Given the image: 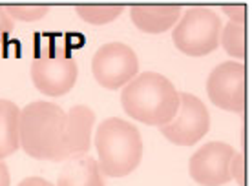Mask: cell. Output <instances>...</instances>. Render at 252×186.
<instances>
[{
	"label": "cell",
	"mask_w": 252,
	"mask_h": 186,
	"mask_svg": "<svg viewBox=\"0 0 252 186\" xmlns=\"http://www.w3.org/2000/svg\"><path fill=\"white\" fill-rule=\"evenodd\" d=\"M30 73L33 86L40 93L48 97H63L75 86L79 69L68 50L51 46L33 59Z\"/></svg>",
	"instance_id": "5"
},
{
	"label": "cell",
	"mask_w": 252,
	"mask_h": 186,
	"mask_svg": "<svg viewBox=\"0 0 252 186\" xmlns=\"http://www.w3.org/2000/svg\"><path fill=\"white\" fill-rule=\"evenodd\" d=\"M20 108L7 99H0V161L20 148Z\"/></svg>",
	"instance_id": "14"
},
{
	"label": "cell",
	"mask_w": 252,
	"mask_h": 186,
	"mask_svg": "<svg viewBox=\"0 0 252 186\" xmlns=\"http://www.w3.org/2000/svg\"><path fill=\"white\" fill-rule=\"evenodd\" d=\"M220 15L208 7H189L177 20L172 40L177 50L189 57H205L218 50L221 35Z\"/></svg>",
	"instance_id": "4"
},
{
	"label": "cell",
	"mask_w": 252,
	"mask_h": 186,
	"mask_svg": "<svg viewBox=\"0 0 252 186\" xmlns=\"http://www.w3.org/2000/svg\"><path fill=\"white\" fill-rule=\"evenodd\" d=\"M234 148L227 143H207L197 150L189 162L190 177L201 186H223L230 177Z\"/></svg>",
	"instance_id": "9"
},
{
	"label": "cell",
	"mask_w": 252,
	"mask_h": 186,
	"mask_svg": "<svg viewBox=\"0 0 252 186\" xmlns=\"http://www.w3.org/2000/svg\"><path fill=\"white\" fill-rule=\"evenodd\" d=\"M130 19L143 33H164L181 19V6H132Z\"/></svg>",
	"instance_id": "11"
},
{
	"label": "cell",
	"mask_w": 252,
	"mask_h": 186,
	"mask_svg": "<svg viewBox=\"0 0 252 186\" xmlns=\"http://www.w3.org/2000/svg\"><path fill=\"white\" fill-rule=\"evenodd\" d=\"M228 15L227 26L221 28L220 44L234 59H245V6H223Z\"/></svg>",
	"instance_id": "13"
},
{
	"label": "cell",
	"mask_w": 252,
	"mask_h": 186,
	"mask_svg": "<svg viewBox=\"0 0 252 186\" xmlns=\"http://www.w3.org/2000/svg\"><path fill=\"white\" fill-rule=\"evenodd\" d=\"M4 9L13 20H22V22H35L44 19L50 11L48 6H4Z\"/></svg>",
	"instance_id": "16"
},
{
	"label": "cell",
	"mask_w": 252,
	"mask_h": 186,
	"mask_svg": "<svg viewBox=\"0 0 252 186\" xmlns=\"http://www.w3.org/2000/svg\"><path fill=\"white\" fill-rule=\"evenodd\" d=\"M95 113L88 106H73L66 113V126H64V139L66 148L71 155H84L92 146V130H94Z\"/></svg>",
	"instance_id": "10"
},
{
	"label": "cell",
	"mask_w": 252,
	"mask_h": 186,
	"mask_svg": "<svg viewBox=\"0 0 252 186\" xmlns=\"http://www.w3.org/2000/svg\"><path fill=\"white\" fill-rule=\"evenodd\" d=\"M13 26H15L13 19L6 13L4 6H0V42H4V40H7V37H9V33L13 31Z\"/></svg>",
	"instance_id": "17"
},
{
	"label": "cell",
	"mask_w": 252,
	"mask_h": 186,
	"mask_svg": "<svg viewBox=\"0 0 252 186\" xmlns=\"http://www.w3.org/2000/svg\"><path fill=\"white\" fill-rule=\"evenodd\" d=\"M207 93L220 110L241 113L245 108V66L234 61L220 64L208 75Z\"/></svg>",
	"instance_id": "8"
},
{
	"label": "cell",
	"mask_w": 252,
	"mask_h": 186,
	"mask_svg": "<svg viewBox=\"0 0 252 186\" xmlns=\"http://www.w3.org/2000/svg\"><path fill=\"white\" fill-rule=\"evenodd\" d=\"M75 11L84 22L102 26L110 24L112 20L121 17V13L125 11V6H77Z\"/></svg>",
	"instance_id": "15"
},
{
	"label": "cell",
	"mask_w": 252,
	"mask_h": 186,
	"mask_svg": "<svg viewBox=\"0 0 252 186\" xmlns=\"http://www.w3.org/2000/svg\"><path fill=\"white\" fill-rule=\"evenodd\" d=\"M121 104L139 123L164 126L179 110V92L164 75L145 71L123 88Z\"/></svg>",
	"instance_id": "2"
},
{
	"label": "cell",
	"mask_w": 252,
	"mask_h": 186,
	"mask_svg": "<svg viewBox=\"0 0 252 186\" xmlns=\"http://www.w3.org/2000/svg\"><path fill=\"white\" fill-rule=\"evenodd\" d=\"M210 113L192 93H179V110L168 124L159 126L161 135L176 146H192L208 133Z\"/></svg>",
	"instance_id": "6"
},
{
	"label": "cell",
	"mask_w": 252,
	"mask_h": 186,
	"mask_svg": "<svg viewBox=\"0 0 252 186\" xmlns=\"http://www.w3.org/2000/svg\"><path fill=\"white\" fill-rule=\"evenodd\" d=\"M230 177L243 185V155L234 154L232 161H230Z\"/></svg>",
	"instance_id": "18"
},
{
	"label": "cell",
	"mask_w": 252,
	"mask_h": 186,
	"mask_svg": "<svg viewBox=\"0 0 252 186\" xmlns=\"http://www.w3.org/2000/svg\"><path fill=\"white\" fill-rule=\"evenodd\" d=\"M17 186H53V185H51L50 181L42 179V177H26Z\"/></svg>",
	"instance_id": "19"
},
{
	"label": "cell",
	"mask_w": 252,
	"mask_h": 186,
	"mask_svg": "<svg viewBox=\"0 0 252 186\" xmlns=\"http://www.w3.org/2000/svg\"><path fill=\"white\" fill-rule=\"evenodd\" d=\"M99 170L108 177H126L139 166L143 157V139L128 121L112 117L99 124L95 131Z\"/></svg>",
	"instance_id": "3"
},
{
	"label": "cell",
	"mask_w": 252,
	"mask_h": 186,
	"mask_svg": "<svg viewBox=\"0 0 252 186\" xmlns=\"http://www.w3.org/2000/svg\"><path fill=\"white\" fill-rule=\"evenodd\" d=\"M9 170L4 162L0 161V186H9Z\"/></svg>",
	"instance_id": "20"
},
{
	"label": "cell",
	"mask_w": 252,
	"mask_h": 186,
	"mask_svg": "<svg viewBox=\"0 0 252 186\" xmlns=\"http://www.w3.org/2000/svg\"><path fill=\"white\" fill-rule=\"evenodd\" d=\"M66 113L50 100H37L20 110V148L37 161H66L69 152L64 139Z\"/></svg>",
	"instance_id": "1"
},
{
	"label": "cell",
	"mask_w": 252,
	"mask_h": 186,
	"mask_svg": "<svg viewBox=\"0 0 252 186\" xmlns=\"http://www.w3.org/2000/svg\"><path fill=\"white\" fill-rule=\"evenodd\" d=\"M57 186H104L99 164L90 155L68 157L59 174Z\"/></svg>",
	"instance_id": "12"
},
{
	"label": "cell",
	"mask_w": 252,
	"mask_h": 186,
	"mask_svg": "<svg viewBox=\"0 0 252 186\" xmlns=\"http://www.w3.org/2000/svg\"><path fill=\"white\" fill-rule=\"evenodd\" d=\"M139 61L135 51L123 42H108L95 51L92 71L95 81L106 90H119L135 79Z\"/></svg>",
	"instance_id": "7"
}]
</instances>
